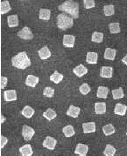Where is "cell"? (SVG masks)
<instances>
[{
    "label": "cell",
    "mask_w": 127,
    "mask_h": 156,
    "mask_svg": "<svg viewBox=\"0 0 127 156\" xmlns=\"http://www.w3.org/2000/svg\"><path fill=\"white\" fill-rule=\"evenodd\" d=\"M88 151H89V147L87 145L79 143L77 144V146H76L75 153L79 156H86L87 154H88Z\"/></svg>",
    "instance_id": "obj_7"
},
{
    "label": "cell",
    "mask_w": 127,
    "mask_h": 156,
    "mask_svg": "<svg viewBox=\"0 0 127 156\" xmlns=\"http://www.w3.org/2000/svg\"><path fill=\"white\" fill-rule=\"evenodd\" d=\"M58 8L60 11L71 15L73 19H78L79 17V5L76 1L67 0L63 2L61 5H59Z\"/></svg>",
    "instance_id": "obj_1"
},
{
    "label": "cell",
    "mask_w": 127,
    "mask_h": 156,
    "mask_svg": "<svg viewBox=\"0 0 127 156\" xmlns=\"http://www.w3.org/2000/svg\"><path fill=\"white\" fill-rule=\"evenodd\" d=\"M63 78V74H62V73H60L59 72L55 71L53 74L51 75L50 80L54 82V83H55V84H59V83H61V82L62 81Z\"/></svg>",
    "instance_id": "obj_24"
},
{
    "label": "cell",
    "mask_w": 127,
    "mask_h": 156,
    "mask_svg": "<svg viewBox=\"0 0 127 156\" xmlns=\"http://www.w3.org/2000/svg\"><path fill=\"white\" fill-rule=\"evenodd\" d=\"M62 132H63L64 135L68 138H70V137H72V136H74V135H75V133H76V132H75V129H74L73 126H71V125H68V126H66L65 127H63Z\"/></svg>",
    "instance_id": "obj_26"
},
{
    "label": "cell",
    "mask_w": 127,
    "mask_h": 156,
    "mask_svg": "<svg viewBox=\"0 0 127 156\" xmlns=\"http://www.w3.org/2000/svg\"><path fill=\"white\" fill-rule=\"evenodd\" d=\"M19 152H20L21 156H32L33 154L32 147L29 144H26V145H24L23 147H21L19 148Z\"/></svg>",
    "instance_id": "obj_16"
},
{
    "label": "cell",
    "mask_w": 127,
    "mask_h": 156,
    "mask_svg": "<svg viewBox=\"0 0 127 156\" xmlns=\"http://www.w3.org/2000/svg\"><path fill=\"white\" fill-rule=\"evenodd\" d=\"M4 99L6 102L17 100V92L15 90H7L4 93Z\"/></svg>",
    "instance_id": "obj_8"
},
{
    "label": "cell",
    "mask_w": 127,
    "mask_h": 156,
    "mask_svg": "<svg viewBox=\"0 0 127 156\" xmlns=\"http://www.w3.org/2000/svg\"><path fill=\"white\" fill-rule=\"evenodd\" d=\"M103 132L106 136H109V135H112L113 133H115L116 129H115V127L112 124H108V125H105L103 127Z\"/></svg>",
    "instance_id": "obj_28"
},
{
    "label": "cell",
    "mask_w": 127,
    "mask_h": 156,
    "mask_svg": "<svg viewBox=\"0 0 127 156\" xmlns=\"http://www.w3.org/2000/svg\"><path fill=\"white\" fill-rule=\"evenodd\" d=\"M39 81L38 77L34 76V75H28L26 77V80H25V85L28 86V87H35L37 86V84Z\"/></svg>",
    "instance_id": "obj_11"
},
{
    "label": "cell",
    "mask_w": 127,
    "mask_h": 156,
    "mask_svg": "<svg viewBox=\"0 0 127 156\" xmlns=\"http://www.w3.org/2000/svg\"><path fill=\"white\" fill-rule=\"evenodd\" d=\"M103 39V34L102 32H98V31H95L93 32L92 36H91V40L95 43H101Z\"/></svg>",
    "instance_id": "obj_31"
},
{
    "label": "cell",
    "mask_w": 127,
    "mask_h": 156,
    "mask_svg": "<svg viewBox=\"0 0 127 156\" xmlns=\"http://www.w3.org/2000/svg\"><path fill=\"white\" fill-rule=\"evenodd\" d=\"M34 133H35V131L33 128H32L29 126L24 125L23 128H22V136H23L25 141L31 140L32 138L33 137V135H34Z\"/></svg>",
    "instance_id": "obj_5"
},
{
    "label": "cell",
    "mask_w": 127,
    "mask_h": 156,
    "mask_svg": "<svg viewBox=\"0 0 127 156\" xmlns=\"http://www.w3.org/2000/svg\"><path fill=\"white\" fill-rule=\"evenodd\" d=\"M79 91H80V93L83 94V95H87L90 92V87H89V86L88 84L84 83L82 86H80Z\"/></svg>",
    "instance_id": "obj_35"
},
{
    "label": "cell",
    "mask_w": 127,
    "mask_h": 156,
    "mask_svg": "<svg viewBox=\"0 0 127 156\" xmlns=\"http://www.w3.org/2000/svg\"><path fill=\"white\" fill-rule=\"evenodd\" d=\"M97 58L98 54L96 52H88L87 56H86V61L88 64L90 65H95L97 63Z\"/></svg>",
    "instance_id": "obj_18"
},
{
    "label": "cell",
    "mask_w": 127,
    "mask_h": 156,
    "mask_svg": "<svg viewBox=\"0 0 127 156\" xmlns=\"http://www.w3.org/2000/svg\"><path fill=\"white\" fill-rule=\"evenodd\" d=\"M109 94V88L105 87H99L97 89V93L96 95L98 98H102V99H106L108 97Z\"/></svg>",
    "instance_id": "obj_25"
},
{
    "label": "cell",
    "mask_w": 127,
    "mask_h": 156,
    "mask_svg": "<svg viewBox=\"0 0 127 156\" xmlns=\"http://www.w3.org/2000/svg\"><path fill=\"white\" fill-rule=\"evenodd\" d=\"M43 116H44V118H46L47 120H52V119H54L56 116H57V114H56V112H55L54 110H53V109H51V108H48V109H47V110L43 112Z\"/></svg>",
    "instance_id": "obj_27"
},
{
    "label": "cell",
    "mask_w": 127,
    "mask_h": 156,
    "mask_svg": "<svg viewBox=\"0 0 127 156\" xmlns=\"http://www.w3.org/2000/svg\"><path fill=\"white\" fill-rule=\"evenodd\" d=\"M51 17V11L48 9H40L39 10V18L41 20L45 21H48L50 19Z\"/></svg>",
    "instance_id": "obj_20"
},
{
    "label": "cell",
    "mask_w": 127,
    "mask_h": 156,
    "mask_svg": "<svg viewBox=\"0 0 127 156\" xmlns=\"http://www.w3.org/2000/svg\"><path fill=\"white\" fill-rule=\"evenodd\" d=\"M117 51L112 48H106L104 51V58L108 60H115Z\"/></svg>",
    "instance_id": "obj_21"
},
{
    "label": "cell",
    "mask_w": 127,
    "mask_h": 156,
    "mask_svg": "<svg viewBox=\"0 0 127 156\" xmlns=\"http://www.w3.org/2000/svg\"><path fill=\"white\" fill-rule=\"evenodd\" d=\"M95 1L94 0H83V5L86 9H90L95 7Z\"/></svg>",
    "instance_id": "obj_37"
},
{
    "label": "cell",
    "mask_w": 127,
    "mask_h": 156,
    "mask_svg": "<svg viewBox=\"0 0 127 156\" xmlns=\"http://www.w3.org/2000/svg\"><path fill=\"white\" fill-rule=\"evenodd\" d=\"M126 135H127V132H126Z\"/></svg>",
    "instance_id": "obj_42"
},
{
    "label": "cell",
    "mask_w": 127,
    "mask_h": 156,
    "mask_svg": "<svg viewBox=\"0 0 127 156\" xmlns=\"http://www.w3.org/2000/svg\"><path fill=\"white\" fill-rule=\"evenodd\" d=\"M7 82H8V79H7L6 77H1V86H0V87L1 89H4V88L6 87L7 85Z\"/></svg>",
    "instance_id": "obj_38"
},
{
    "label": "cell",
    "mask_w": 127,
    "mask_h": 156,
    "mask_svg": "<svg viewBox=\"0 0 127 156\" xmlns=\"http://www.w3.org/2000/svg\"><path fill=\"white\" fill-rule=\"evenodd\" d=\"M7 142H8V139H7L6 137H5V136H3V135H2V136H1V147H1V149L6 146V144Z\"/></svg>",
    "instance_id": "obj_39"
},
{
    "label": "cell",
    "mask_w": 127,
    "mask_h": 156,
    "mask_svg": "<svg viewBox=\"0 0 127 156\" xmlns=\"http://www.w3.org/2000/svg\"><path fill=\"white\" fill-rule=\"evenodd\" d=\"M9 27H16L19 25V17L17 15H11L7 18Z\"/></svg>",
    "instance_id": "obj_23"
},
{
    "label": "cell",
    "mask_w": 127,
    "mask_h": 156,
    "mask_svg": "<svg viewBox=\"0 0 127 156\" xmlns=\"http://www.w3.org/2000/svg\"><path fill=\"white\" fill-rule=\"evenodd\" d=\"M95 112L97 114H103L106 112V103L96 102L95 104Z\"/></svg>",
    "instance_id": "obj_17"
},
{
    "label": "cell",
    "mask_w": 127,
    "mask_h": 156,
    "mask_svg": "<svg viewBox=\"0 0 127 156\" xmlns=\"http://www.w3.org/2000/svg\"><path fill=\"white\" fill-rule=\"evenodd\" d=\"M112 73H113V68L111 66H103L101 68V73H100V76L102 78H111L112 77Z\"/></svg>",
    "instance_id": "obj_15"
},
{
    "label": "cell",
    "mask_w": 127,
    "mask_h": 156,
    "mask_svg": "<svg viewBox=\"0 0 127 156\" xmlns=\"http://www.w3.org/2000/svg\"><path fill=\"white\" fill-rule=\"evenodd\" d=\"M122 62L124 63L125 65H126L127 66V54L125 55V56L124 57V58H123V59H122Z\"/></svg>",
    "instance_id": "obj_40"
},
{
    "label": "cell",
    "mask_w": 127,
    "mask_h": 156,
    "mask_svg": "<svg viewBox=\"0 0 127 156\" xmlns=\"http://www.w3.org/2000/svg\"><path fill=\"white\" fill-rule=\"evenodd\" d=\"M76 41V37L74 35H64L63 36V45L66 47H74Z\"/></svg>",
    "instance_id": "obj_9"
},
{
    "label": "cell",
    "mask_w": 127,
    "mask_h": 156,
    "mask_svg": "<svg viewBox=\"0 0 127 156\" xmlns=\"http://www.w3.org/2000/svg\"><path fill=\"white\" fill-rule=\"evenodd\" d=\"M38 54L42 60L47 59L52 56V53H51L50 50H49V48L47 46H43L41 49H39L38 51Z\"/></svg>",
    "instance_id": "obj_10"
},
{
    "label": "cell",
    "mask_w": 127,
    "mask_h": 156,
    "mask_svg": "<svg viewBox=\"0 0 127 156\" xmlns=\"http://www.w3.org/2000/svg\"><path fill=\"white\" fill-rule=\"evenodd\" d=\"M127 111V106L125 105H123L120 103H117L115 106L114 112L117 115H120V116H125Z\"/></svg>",
    "instance_id": "obj_13"
},
{
    "label": "cell",
    "mask_w": 127,
    "mask_h": 156,
    "mask_svg": "<svg viewBox=\"0 0 127 156\" xmlns=\"http://www.w3.org/2000/svg\"><path fill=\"white\" fill-rule=\"evenodd\" d=\"M115 154H116V149L113 146L111 145H107L105 147V149L103 151V154L105 156H114Z\"/></svg>",
    "instance_id": "obj_33"
},
{
    "label": "cell",
    "mask_w": 127,
    "mask_h": 156,
    "mask_svg": "<svg viewBox=\"0 0 127 156\" xmlns=\"http://www.w3.org/2000/svg\"><path fill=\"white\" fill-rule=\"evenodd\" d=\"M74 25V20L65 13H61L57 16V26L61 30H68Z\"/></svg>",
    "instance_id": "obj_3"
},
{
    "label": "cell",
    "mask_w": 127,
    "mask_h": 156,
    "mask_svg": "<svg viewBox=\"0 0 127 156\" xmlns=\"http://www.w3.org/2000/svg\"><path fill=\"white\" fill-rule=\"evenodd\" d=\"M73 72H74V73H75L77 77H80V78H81V77H83L85 74H87L88 69H87V67H85L83 64H80L79 66H77L76 67L74 68Z\"/></svg>",
    "instance_id": "obj_12"
},
{
    "label": "cell",
    "mask_w": 127,
    "mask_h": 156,
    "mask_svg": "<svg viewBox=\"0 0 127 156\" xmlns=\"http://www.w3.org/2000/svg\"><path fill=\"white\" fill-rule=\"evenodd\" d=\"M103 12L105 16H112L115 13V6L113 5H107L103 7Z\"/></svg>",
    "instance_id": "obj_32"
},
{
    "label": "cell",
    "mask_w": 127,
    "mask_h": 156,
    "mask_svg": "<svg viewBox=\"0 0 127 156\" xmlns=\"http://www.w3.org/2000/svg\"><path fill=\"white\" fill-rule=\"evenodd\" d=\"M110 33H119L120 32V25L119 23H110L109 25Z\"/></svg>",
    "instance_id": "obj_34"
},
{
    "label": "cell",
    "mask_w": 127,
    "mask_h": 156,
    "mask_svg": "<svg viewBox=\"0 0 127 156\" xmlns=\"http://www.w3.org/2000/svg\"><path fill=\"white\" fill-rule=\"evenodd\" d=\"M12 64L18 69H26L31 66V59L28 58L25 51L19 52L12 58Z\"/></svg>",
    "instance_id": "obj_2"
},
{
    "label": "cell",
    "mask_w": 127,
    "mask_h": 156,
    "mask_svg": "<svg viewBox=\"0 0 127 156\" xmlns=\"http://www.w3.org/2000/svg\"><path fill=\"white\" fill-rule=\"evenodd\" d=\"M34 109L32 108L31 106H25L24 108H23V110H22V115L23 116H25V118H27V119H30V118H32V116H33V114H34Z\"/></svg>",
    "instance_id": "obj_22"
},
{
    "label": "cell",
    "mask_w": 127,
    "mask_h": 156,
    "mask_svg": "<svg viewBox=\"0 0 127 156\" xmlns=\"http://www.w3.org/2000/svg\"><path fill=\"white\" fill-rule=\"evenodd\" d=\"M18 37H19L21 39H25V40H31L33 38V34L32 31L30 30L29 27L25 26L23 29H21L20 31L17 33Z\"/></svg>",
    "instance_id": "obj_4"
},
{
    "label": "cell",
    "mask_w": 127,
    "mask_h": 156,
    "mask_svg": "<svg viewBox=\"0 0 127 156\" xmlns=\"http://www.w3.org/2000/svg\"><path fill=\"white\" fill-rule=\"evenodd\" d=\"M80 107L75 106H70L67 111V115L69 116V117H72V118H77L80 114Z\"/></svg>",
    "instance_id": "obj_14"
},
{
    "label": "cell",
    "mask_w": 127,
    "mask_h": 156,
    "mask_svg": "<svg viewBox=\"0 0 127 156\" xmlns=\"http://www.w3.org/2000/svg\"><path fill=\"white\" fill-rule=\"evenodd\" d=\"M11 10H12V6L7 0L1 2V14H6Z\"/></svg>",
    "instance_id": "obj_29"
},
{
    "label": "cell",
    "mask_w": 127,
    "mask_h": 156,
    "mask_svg": "<svg viewBox=\"0 0 127 156\" xmlns=\"http://www.w3.org/2000/svg\"><path fill=\"white\" fill-rule=\"evenodd\" d=\"M111 93H112V96H113L114 100H119L124 97V90L122 87L114 89V90H112Z\"/></svg>",
    "instance_id": "obj_30"
},
{
    "label": "cell",
    "mask_w": 127,
    "mask_h": 156,
    "mask_svg": "<svg viewBox=\"0 0 127 156\" xmlns=\"http://www.w3.org/2000/svg\"><path fill=\"white\" fill-rule=\"evenodd\" d=\"M5 120H6V118H5V116L2 114V115H1V123L3 124V123L5 122Z\"/></svg>",
    "instance_id": "obj_41"
},
{
    "label": "cell",
    "mask_w": 127,
    "mask_h": 156,
    "mask_svg": "<svg viewBox=\"0 0 127 156\" xmlns=\"http://www.w3.org/2000/svg\"><path fill=\"white\" fill-rule=\"evenodd\" d=\"M43 94H44V95L46 97H47V98H52V97L54 96V89L47 87H46L44 89Z\"/></svg>",
    "instance_id": "obj_36"
},
{
    "label": "cell",
    "mask_w": 127,
    "mask_h": 156,
    "mask_svg": "<svg viewBox=\"0 0 127 156\" xmlns=\"http://www.w3.org/2000/svg\"><path fill=\"white\" fill-rule=\"evenodd\" d=\"M56 144H57V140L54 138L47 136L43 141V147L49 150H54L56 147Z\"/></svg>",
    "instance_id": "obj_6"
},
{
    "label": "cell",
    "mask_w": 127,
    "mask_h": 156,
    "mask_svg": "<svg viewBox=\"0 0 127 156\" xmlns=\"http://www.w3.org/2000/svg\"><path fill=\"white\" fill-rule=\"evenodd\" d=\"M83 129L84 133H94L95 132V124L94 122H88V123H83Z\"/></svg>",
    "instance_id": "obj_19"
}]
</instances>
